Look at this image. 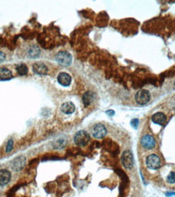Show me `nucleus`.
<instances>
[{
    "label": "nucleus",
    "mask_w": 175,
    "mask_h": 197,
    "mask_svg": "<svg viewBox=\"0 0 175 197\" xmlns=\"http://www.w3.org/2000/svg\"><path fill=\"white\" fill-rule=\"evenodd\" d=\"M90 136L89 133L86 131L81 130L76 133V135L74 136V141L77 146H86L88 142L89 141Z\"/></svg>",
    "instance_id": "obj_1"
},
{
    "label": "nucleus",
    "mask_w": 175,
    "mask_h": 197,
    "mask_svg": "<svg viewBox=\"0 0 175 197\" xmlns=\"http://www.w3.org/2000/svg\"><path fill=\"white\" fill-rule=\"evenodd\" d=\"M56 61H58V63L62 65L67 66V65H71V63H72V57L68 52H59L57 54V56H56Z\"/></svg>",
    "instance_id": "obj_2"
},
{
    "label": "nucleus",
    "mask_w": 175,
    "mask_h": 197,
    "mask_svg": "<svg viewBox=\"0 0 175 197\" xmlns=\"http://www.w3.org/2000/svg\"><path fill=\"white\" fill-rule=\"evenodd\" d=\"M135 100L139 104L144 105L148 103L150 100V93L147 90H144V89L140 90L135 95Z\"/></svg>",
    "instance_id": "obj_3"
},
{
    "label": "nucleus",
    "mask_w": 175,
    "mask_h": 197,
    "mask_svg": "<svg viewBox=\"0 0 175 197\" xmlns=\"http://www.w3.org/2000/svg\"><path fill=\"white\" fill-rule=\"evenodd\" d=\"M106 129L101 124H96L92 129V134L96 139H102L106 135Z\"/></svg>",
    "instance_id": "obj_4"
},
{
    "label": "nucleus",
    "mask_w": 175,
    "mask_h": 197,
    "mask_svg": "<svg viewBox=\"0 0 175 197\" xmlns=\"http://www.w3.org/2000/svg\"><path fill=\"white\" fill-rule=\"evenodd\" d=\"M146 165L151 170H157L161 167V159L156 154H151L146 159Z\"/></svg>",
    "instance_id": "obj_5"
},
{
    "label": "nucleus",
    "mask_w": 175,
    "mask_h": 197,
    "mask_svg": "<svg viewBox=\"0 0 175 197\" xmlns=\"http://www.w3.org/2000/svg\"><path fill=\"white\" fill-rule=\"evenodd\" d=\"M122 163L127 169H130L134 166V158L130 151H125L122 156Z\"/></svg>",
    "instance_id": "obj_6"
},
{
    "label": "nucleus",
    "mask_w": 175,
    "mask_h": 197,
    "mask_svg": "<svg viewBox=\"0 0 175 197\" xmlns=\"http://www.w3.org/2000/svg\"><path fill=\"white\" fill-rule=\"evenodd\" d=\"M141 144L144 148H146L148 150H151L152 148H154L155 146H156V140L152 135L146 134L142 137Z\"/></svg>",
    "instance_id": "obj_7"
},
{
    "label": "nucleus",
    "mask_w": 175,
    "mask_h": 197,
    "mask_svg": "<svg viewBox=\"0 0 175 197\" xmlns=\"http://www.w3.org/2000/svg\"><path fill=\"white\" fill-rule=\"evenodd\" d=\"M25 163H26V158L23 155H21V156L16 158L11 162V168L15 171H20L24 167Z\"/></svg>",
    "instance_id": "obj_8"
},
{
    "label": "nucleus",
    "mask_w": 175,
    "mask_h": 197,
    "mask_svg": "<svg viewBox=\"0 0 175 197\" xmlns=\"http://www.w3.org/2000/svg\"><path fill=\"white\" fill-rule=\"evenodd\" d=\"M11 178V174L9 170H5V169L0 170V186L7 185L10 182Z\"/></svg>",
    "instance_id": "obj_9"
},
{
    "label": "nucleus",
    "mask_w": 175,
    "mask_h": 197,
    "mask_svg": "<svg viewBox=\"0 0 175 197\" xmlns=\"http://www.w3.org/2000/svg\"><path fill=\"white\" fill-rule=\"evenodd\" d=\"M58 82L60 85L68 87L72 82V77L67 73H60L58 76Z\"/></svg>",
    "instance_id": "obj_10"
},
{
    "label": "nucleus",
    "mask_w": 175,
    "mask_h": 197,
    "mask_svg": "<svg viewBox=\"0 0 175 197\" xmlns=\"http://www.w3.org/2000/svg\"><path fill=\"white\" fill-rule=\"evenodd\" d=\"M33 70L35 74H38V75H46L47 72H48L47 66L44 63H41V62H37V63H35L33 65Z\"/></svg>",
    "instance_id": "obj_11"
},
{
    "label": "nucleus",
    "mask_w": 175,
    "mask_h": 197,
    "mask_svg": "<svg viewBox=\"0 0 175 197\" xmlns=\"http://www.w3.org/2000/svg\"><path fill=\"white\" fill-rule=\"evenodd\" d=\"M152 120L157 124V125H164L166 121V116L164 113L162 112H157L155 113L153 116H152Z\"/></svg>",
    "instance_id": "obj_12"
},
{
    "label": "nucleus",
    "mask_w": 175,
    "mask_h": 197,
    "mask_svg": "<svg viewBox=\"0 0 175 197\" xmlns=\"http://www.w3.org/2000/svg\"><path fill=\"white\" fill-rule=\"evenodd\" d=\"M76 107L72 102H66L61 106V111L65 114H72L75 112Z\"/></svg>",
    "instance_id": "obj_13"
},
{
    "label": "nucleus",
    "mask_w": 175,
    "mask_h": 197,
    "mask_svg": "<svg viewBox=\"0 0 175 197\" xmlns=\"http://www.w3.org/2000/svg\"><path fill=\"white\" fill-rule=\"evenodd\" d=\"M40 54V49L35 44H32L30 47L28 49L27 55L28 58H36Z\"/></svg>",
    "instance_id": "obj_14"
},
{
    "label": "nucleus",
    "mask_w": 175,
    "mask_h": 197,
    "mask_svg": "<svg viewBox=\"0 0 175 197\" xmlns=\"http://www.w3.org/2000/svg\"><path fill=\"white\" fill-rule=\"evenodd\" d=\"M12 78V73L5 67H0V79L8 80Z\"/></svg>",
    "instance_id": "obj_15"
},
{
    "label": "nucleus",
    "mask_w": 175,
    "mask_h": 197,
    "mask_svg": "<svg viewBox=\"0 0 175 197\" xmlns=\"http://www.w3.org/2000/svg\"><path fill=\"white\" fill-rule=\"evenodd\" d=\"M93 98H94V94L91 91H87L83 95V103L85 107H88L91 104V103L93 102Z\"/></svg>",
    "instance_id": "obj_16"
},
{
    "label": "nucleus",
    "mask_w": 175,
    "mask_h": 197,
    "mask_svg": "<svg viewBox=\"0 0 175 197\" xmlns=\"http://www.w3.org/2000/svg\"><path fill=\"white\" fill-rule=\"evenodd\" d=\"M67 144V140L63 138H59V139L55 140V142L53 143V147L55 149H62Z\"/></svg>",
    "instance_id": "obj_17"
},
{
    "label": "nucleus",
    "mask_w": 175,
    "mask_h": 197,
    "mask_svg": "<svg viewBox=\"0 0 175 197\" xmlns=\"http://www.w3.org/2000/svg\"><path fill=\"white\" fill-rule=\"evenodd\" d=\"M17 72L20 75H27L28 72V66L25 64H21L18 65L17 67Z\"/></svg>",
    "instance_id": "obj_18"
},
{
    "label": "nucleus",
    "mask_w": 175,
    "mask_h": 197,
    "mask_svg": "<svg viewBox=\"0 0 175 197\" xmlns=\"http://www.w3.org/2000/svg\"><path fill=\"white\" fill-rule=\"evenodd\" d=\"M167 182L169 184H174L175 183V171H171L167 176Z\"/></svg>",
    "instance_id": "obj_19"
},
{
    "label": "nucleus",
    "mask_w": 175,
    "mask_h": 197,
    "mask_svg": "<svg viewBox=\"0 0 175 197\" xmlns=\"http://www.w3.org/2000/svg\"><path fill=\"white\" fill-rule=\"evenodd\" d=\"M12 149H13V140L10 139L7 144V148H6L7 153H9L10 151H11Z\"/></svg>",
    "instance_id": "obj_20"
},
{
    "label": "nucleus",
    "mask_w": 175,
    "mask_h": 197,
    "mask_svg": "<svg viewBox=\"0 0 175 197\" xmlns=\"http://www.w3.org/2000/svg\"><path fill=\"white\" fill-rule=\"evenodd\" d=\"M138 124H139V120H138L137 119H133L131 121H130V125L133 126L135 129L137 128Z\"/></svg>",
    "instance_id": "obj_21"
},
{
    "label": "nucleus",
    "mask_w": 175,
    "mask_h": 197,
    "mask_svg": "<svg viewBox=\"0 0 175 197\" xmlns=\"http://www.w3.org/2000/svg\"><path fill=\"white\" fill-rule=\"evenodd\" d=\"M5 58H6V56L4 54L3 52L0 51V62H2V61H4L5 60Z\"/></svg>",
    "instance_id": "obj_22"
},
{
    "label": "nucleus",
    "mask_w": 175,
    "mask_h": 197,
    "mask_svg": "<svg viewBox=\"0 0 175 197\" xmlns=\"http://www.w3.org/2000/svg\"><path fill=\"white\" fill-rule=\"evenodd\" d=\"M165 195H166V196L171 197L173 196H175V192H167Z\"/></svg>",
    "instance_id": "obj_23"
},
{
    "label": "nucleus",
    "mask_w": 175,
    "mask_h": 197,
    "mask_svg": "<svg viewBox=\"0 0 175 197\" xmlns=\"http://www.w3.org/2000/svg\"><path fill=\"white\" fill-rule=\"evenodd\" d=\"M106 113L108 115H110V116H113V114H114V112L113 111H107Z\"/></svg>",
    "instance_id": "obj_24"
},
{
    "label": "nucleus",
    "mask_w": 175,
    "mask_h": 197,
    "mask_svg": "<svg viewBox=\"0 0 175 197\" xmlns=\"http://www.w3.org/2000/svg\"><path fill=\"white\" fill-rule=\"evenodd\" d=\"M174 85H175V82H174Z\"/></svg>",
    "instance_id": "obj_25"
}]
</instances>
